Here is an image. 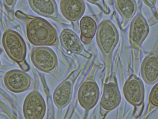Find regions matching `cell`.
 Masks as SVG:
<instances>
[{
  "label": "cell",
  "mask_w": 158,
  "mask_h": 119,
  "mask_svg": "<svg viewBox=\"0 0 158 119\" xmlns=\"http://www.w3.org/2000/svg\"><path fill=\"white\" fill-rule=\"evenodd\" d=\"M28 3L34 12L57 22L66 23L59 16L57 7L54 0H28Z\"/></svg>",
  "instance_id": "14"
},
{
  "label": "cell",
  "mask_w": 158,
  "mask_h": 119,
  "mask_svg": "<svg viewBox=\"0 0 158 119\" xmlns=\"http://www.w3.org/2000/svg\"><path fill=\"white\" fill-rule=\"evenodd\" d=\"M60 9L63 17L72 23L77 22L85 12V3L82 0H61Z\"/></svg>",
  "instance_id": "15"
},
{
  "label": "cell",
  "mask_w": 158,
  "mask_h": 119,
  "mask_svg": "<svg viewBox=\"0 0 158 119\" xmlns=\"http://www.w3.org/2000/svg\"><path fill=\"white\" fill-rule=\"evenodd\" d=\"M5 7H6V11L7 13V17L9 21H13L14 20V8L15 6L17 3L15 0H6L3 1Z\"/></svg>",
  "instance_id": "19"
},
{
  "label": "cell",
  "mask_w": 158,
  "mask_h": 119,
  "mask_svg": "<svg viewBox=\"0 0 158 119\" xmlns=\"http://www.w3.org/2000/svg\"><path fill=\"white\" fill-rule=\"evenodd\" d=\"M4 84L6 88L13 93H22L32 86V79L24 71L19 69H13L9 71L4 76Z\"/></svg>",
  "instance_id": "10"
},
{
  "label": "cell",
  "mask_w": 158,
  "mask_h": 119,
  "mask_svg": "<svg viewBox=\"0 0 158 119\" xmlns=\"http://www.w3.org/2000/svg\"><path fill=\"white\" fill-rule=\"evenodd\" d=\"M115 9L122 18L121 26L126 29L137 11V3L135 0H115Z\"/></svg>",
  "instance_id": "16"
},
{
  "label": "cell",
  "mask_w": 158,
  "mask_h": 119,
  "mask_svg": "<svg viewBox=\"0 0 158 119\" xmlns=\"http://www.w3.org/2000/svg\"><path fill=\"white\" fill-rule=\"evenodd\" d=\"M2 43L9 58L19 65L23 71H28L30 67L26 60L27 45L22 37L17 32L7 29L3 33Z\"/></svg>",
  "instance_id": "4"
},
{
  "label": "cell",
  "mask_w": 158,
  "mask_h": 119,
  "mask_svg": "<svg viewBox=\"0 0 158 119\" xmlns=\"http://www.w3.org/2000/svg\"><path fill=\"white\" fill-rule=\"evenodd\" d=\"M158 22V19H157V12L156 11L154 12V15H153L149 20L148 21V26H153L154 24H157Z\"/></svg>",
  "instance_id": "21"
},
{
  "label": "cell",
  "mask_w": 158,
  "mask_h": 119,
  "mask_svg": "<svg viewBox=\"0 0 158 119\" xmlns=\"http://www.w3.org/2000/svg\"><path fill=\"white\" fill-rule=\"evenodd\" d=\"M121 101V93L117 79L113 75L107 83H105L100 104V116L103 118L116 108Z\"/></svg>",
  "instance_id": "9"
},
{
  "label": "cell",
  "mask_w": 158,
  "mask_h": 119,
  "mask_svg": "<svg viewBox=\"0 0 158 119\" xmlns=\"http://www.w3.org/2000/svg\"><path fill=\"white\" fill-rule=\"evenodd\" d=\"M80 28L81 41L86 45H88L96 34L98 28L96 23L92 17L85 16L81 20Z\"/></svg>",
  "instance_id": "17"
},
{
  "label": "cell",
  "mask_w": 158,
  "mask_h": 119,
  "mask_svg": "<svg viewBox=\"0 0 158 119\" xmlns=\"http://www.w3.org/2000/svg\"><path fill=\"white\" fill-rule=\"evenodd\" d=\"M85 67V65L83 64L79 65L56 89L53 95V99L54 104L58 109L61 110L71 102L74 84Z\"/></svg>",
  "instance_id": "8"
},
{
  "label": "cell",
  "mask_w": 158,
  "mask_h": 119,
  "mask_svg": "<svg viewBox=\"0 0 158 119\" xmlns=\"http://www.w3.org/2000/svg\"><path fill=\"white\" fill-rule=\"evenodd\" d=\"M144 2L146 6H148L149 7H150L152 9H156V0H151V1H148V0H143L142 1Z\"/></svg>",
  "instance_id": "22"
},
{
  "label": "cell",
  "mask_w": 158,
  "mask_h": 119,
  "mask_svg": "<svg viewBox=\"0 0 158 119\" xmlns=\"http://www.w3.org/2000/svg\"><path fill=\"white\" fill-rule=\"evenodd\" d=\"M157 87L158 85H156L153 87L152 91L149 95V101H148V105L147 107V111L145 116L143 118H147L150 114L157 108L158 107V100H157Z\"/></svg>",
  "instance_id": "18"
},
{
  "label": "cell",
  "mask_w": 158,
  "mask_h": 119,
  "mask_svg": "<svg viewBox=\"0 0 158 119\" xmlns=\"http://www.w3.org/2000/svg\"><path fill=\"white\" fill-rule=\"evenodd\" d=\"M31 58L34 66L39 70L53 74L57 77V75L59 76L57 58L51 48L46 46L34 47Z\"/></svg>",
  "instance_id": "7"
},
{
  "label": "cell",
  "mask_w": 158,
  "mask_h": 119,
  "mask_svg": "<svg viewBox=\"0 0 158 119\" xmlns=\"http://www.w3.org/2000/svg\"><path fill=\"white\" fill-rule=\"evenodd\" d=\"M16 17L26 25L29 42L37 46H58L59 40L56 29L46 20L17 11Z\"/></svg>",
  "instance_id": "1"
},
{
  "label": "cell",
  "mask_w": 158,
  "mask_h": 119,
  "mask_svg": "<svg viewBox=\"0 0 158 119\" xmlns=\"http://www.w3.org/2000/svg\"><path fill=\"white\" fill-rule=\"evenodd\" d=\"M96 41L104 62V83H107L111 77L112 54L118 42V31L110 20H103L98 25L96 31Z\"/></svg>",
  "instance_id": "2"
},
{
  "label": "cell",
  "mask_w": 158,
  "mask_h": 119,
  "mask_svg": "<svg viewBox=\"0 0 158 119\" xmlns=\"http://www.w3.org/2000/svg\"><path fill=\"white\" fill-rule=\"evenodd\" d=\"M98 66L94 64L86 80L79 88L78 100L86 112L91 110L97 105L100 97V89L95 80V75Z\"/></svg>",
  "instance_id": "6"
},
{
  "label": "cell",
  "mask_w": 158,
  "mask_h": 119,
  "mask_svg": "<svg viewBox=\"0 0 158 119\" xmlns=\"http://www.w3.org/2000/svg\"><path fill=\"white\" fill-rule=\"evenodd\" d=\"M59 41L66 51L87 59L91 58L92 54L86 51L77 34L72 30L69 29L63 30L59 36Z\"/></svg>",
  "instance_id": "13"
},
{
  "label": "cell",
  "mask_w": 158,
  "mask_h": 119,
  "mask_svg": "<svg viewBox=\"0 0 158 119\" xmlns=\"http://www.w3.org/2000/svg\"><path fill=\"white\" fill-rule=\"evenodd\" d=\"M141 75L143 80L149 86H153L158 81L157 42L151 52L143 60L141 65Z\"/></svg>",
  "instance_id": "12"
},
{
  "label": "cell",
  "mask_w": 158,
  "mask_h": 119,
  "mask_svg": "<svg viewBox=\"0 0 158 119\" xmlns=\"http://www.w3.org/2000/svg\"><path fill=\"white\" fill-rule=\"evenodd\" d=\"M150 28L143 15L139 12L131 23L129 41L132 54V65L135 72H138L140 64V50L142 43L149 34Z\"/></svg>",
  "instance_id": "3"
},
{
  "label": "cell",
  "mask_w": 158,
  "mask_h": 119,
  "mask_svg": "<svg viewBox=\"0 0 158 119\" xmlns=\"http://www.w3.org/2000/svg\"><path fill=\"white\" fill-rule=\"evenodd\" d=\"M87 2L96 5L105 14H109L110 12V9L106 5V2L103 1V0H87Z\"/></svg>",
  "instance_id": "20"
},
{
  "label": "cell",
  "mask_w": 158,
  "mask_h": 119,
  "mask_svg": "<svg viewBox=\"0 0 158 119\" xmlns=\"http://www.w3.org/2000/svg\"><path fill=\"white\" fill-rule=\"evenodd\" d=\"M123 93L126 100L135 108V118L142 115L144 107V86L140 78L132 74L123 86Z\"/></svg>",
  "instance_id": "5"
},
{
  "label": "cell",
  "mask_w": 158,
  "mask_h": 119,
  "mask_svg": "<svg viewBox=\"0 0 158 119\" xmlns=\"http://www.w3.org/2000/svg\"><path fill=\"white\" fill-rule=\"evenodd\" d=\"M46 105L38 91H33L27 96L23 105V114L26 119H42L45 116Z\"/></svg>",
  "instance_id": "11"
}]
</instances>
